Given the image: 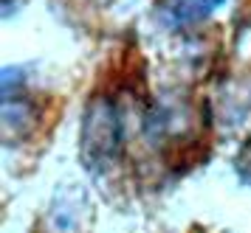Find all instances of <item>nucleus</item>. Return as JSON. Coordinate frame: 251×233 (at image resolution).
Masks as SVG:
<instances>
[{
  "instance_id": "obj_1",
  "label": "nucleus",
  "mask_w": 251,
  "mask_h": 233,
  "mask_svg": "<svg viewBox=\"0 0 251 233\" xmlns=\"http://www.w3.org/2000/svg\"><path fill=\"white\" fill-rule=\"evenodd\" d=\"M122 118L110 99H96L82 124V160L88 171H104L122 155Z\"/></svg>"
},
{
  "instance_id": "obj_2",
  "label": "nucleus",
  "mask_w": 251,
  "mask_h": 233,
  "mask_svg": "<svg viewBox=\"0 0 251 233\" xmlns=\"http://www.w3.org/2000/svg\"><path fill=\"white\" fill-rule=\"evenodd\" d=\"M223 0H164V20L172 25H189V22L203 20L209 11H215Z\"/></svg>"
},
{
  "instance_id": "obj_3",
  "label": "nucleus",
  "mask_w": 251,
  "mask_h": 233,
  "mask_svg": "<svg viewBox=\"0 0 251 233\" xmlns=\"http://www.w3.org/2000/svg\"><path fill=\"white\" fill-rule=\"evenodd\" d=\"M237 169H240V177L251 183V138L246 141V146H243V152L237 157Z\"/></svg>"
}]
</instances>
